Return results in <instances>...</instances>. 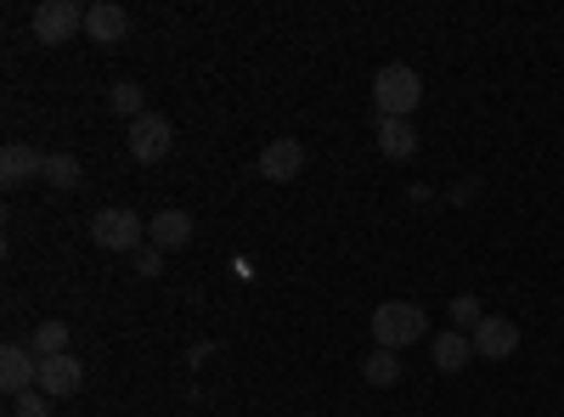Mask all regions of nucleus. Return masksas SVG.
I'll use <instances>...</instances> for the list:
<instances>
[{
  "label": "nucleus",
  "instance_id": "f8f14e48",
  "mask_svg": "<svg viewBox=\"0 0 564 417\" xmlns=\"http://www.w3.org/2000/svg\"><path fill=\"white\" fill-rule=\"evenodd\" d=\"M45 169V153L23 147V142H7V153H0V187H23V180H34Z\"/></svg>",
  "mask_w": 564,
  "mask_h": 417
},
{
  "label": "nucleus",
  "instance_id": "9b49d317",
  "mask_svg": "<svg viewBox=\"0 0 564 417\" xmlns=\"http://www.w3.org/2000/svg\"><path fill=\"white\" fill-rule=\"evenodd\" d=\"M148 243H153L159 254L186 249V243H193V215H186V209H159V215L148 220Z\"/></svg>",
  "mask_w": 564,
  "mask_h": 417
},
{
  "label": "nucleus",
  "instance_id": "9d476101",
  "mask_svg": "<svg viewBox=\"0 0 564 417\" xmlns=\"http://www.w3.org/2000/svg\"><path fill=\"white\" fill-rule=\"evenodd\" d=\"M85 384V361L68 350V355H52V361H40V384L34 389H45L52 400H63V395H74Z\"/></svg>",
  "mask_w": 564,
  "mask_h": 417
},
{
  "label": "nucleus",
  "instance_id": "a211bd4d",
  "mask_svg": "<svg viewBox=\"0 0 564 417\" xmlns=\"http://www.w3.org/2000/svg\"><path fill=\"white\" fill-rule=\"evenodd\" d=\"M446 316H452V328H457V333H475L480 321H486V310H480V299H475V294H457Z\"/></svg>",
  "mask_w": 564,
  "mask_h": 417
},
{
  "label": "nucleus",
  "instance_id": "f03ea898",
  "mask_svg": "<svg viewBox=\"0 0 564 417\" xmlns=\"http://www.w3.org/2000/svg\"><path fill=\"white\" fill-rule=\"evenodd\" d=\"M372 102H379V119H412V108L423 102V79L406 63H390L372 74Z\"/></svg>",
  "mask_w": 564,
  "mask_h": 417
},
{
  "label": "nucleus",
  "instance_id": "412c9836",
  "mask_svg": "<svg viewBox=\"0 0 564 417\" xmlns=\"http://www.w3.org/2000/svg\"><path fill=\"white\" fill-rule=\"evenodd\" d=\"M164 271V254L148 243V249H135V276H159Z\"/></svg>",
  "mask_w": 564,
  "mask_h": 417
},
{
  "label": "nucleus",
  "instance_id": "39448f33",
  "mask_svg": "<svg viewBox=\"0 0 564 417\" xmlns=\"http://www.w3.org/2000/svg\"><path fill=\"white\" fill-rule=\"evenodd\" d=\"M124 147H130L135 164H159L175 147V124L164 113H141L135 124H124Z\"/></svg>",
  "mask_w": 564,
  "mask_h": 417
},
{
  "label": "nucleus",
  "instance_id": "0eeeda50",
  "mask_svg": "<svg viewBox=\"0 0 564 417\" xmlns=\"http://www.w3.org/2000/svg\"><path fill=\"white\" fill-rule=\"evenodd\" d=\"M34 384H40V355H34L29 344H7V350H0V389L18 400V395H29Z\"/></svg>",
  "mask_w": 564,
  "mask_h": 417
},
{
  "label": "nucleus",
  "instance_id": "dca6fc26",
  "mask_svg": "<svg viewBox=\"0 0 564 417\" xmlns=\"http://www.w3.org/2000/svg\"><path fill=\"white\" fill-rule=\"evenodd\" d=\"M361 378H367L372 389H390V384H401V355H395V350H372V355L361 361Z\"/></svg>",
  "mask_w": 564,
  "mask_h": 417
},
{
  "label": "nucleus",
  "instance_id": "4468645a",
  "mask_svg": "<svg viewBox=\"0 0 564 417\" xmlns=\"http://www.w3.org/2000/svg\"><path fill=\"white\" fill-rule=\"evenodd\" d=\"M379 153H384V158H412V153H417L412 119H379Z\"/></svg>",
  "mask_w": 564,
  "mask_h": 417
},
{
  "label": "nucleus",
  "instance_id": "1a4fd4ad",
  "mask_svg": "<svg viewBox=\"0 0 564 417\" xmlns=\"http://www.w3.org/2000/svg\"><path fill=\"white\" fill-rule=\"evenodd\" d=\"M130 34V12L113 7V0H97V7H85V40L90 45H119Z\"/></svg>",
  "mask_w": 564,
  "mask_h": 417
},
{
  "label": "nucleus",
  "instance_id": "2eb2a0df",
  "mask_svg": "<svg viewBox=\"0 0 564 417\" xmlns=\"http://www.w3.org/2000/svg\"><path fill=\"white\" fill-rule=\"evenodd\" d=\"M40 180L52 193H74L79 180H85V169H79V158L74 153H45V169H40Z\"/></svg>",
  "mask_w": 564,
  "mask_h": 417
},
{
  "label": "nucleus",
  "instance_id": "aec40b11",
  "mask_svg": "<svg viewBox=\"0 0 564 417\" xmlns=\"http://www.w3.org/2000/svg\"><path fill=\"white\" fill-rule=\"evenodd\" d=\"M12 417H52V395H45V389L18 395V400H12Z\"/></svg>",
  "mask_w": 564,
  "mask_h": 417
},
{
  "label": "nucleus",
  "instance_id": "f257e3e1",
  "mask_svg": "<svg viewBox=\"0 0 564 417\" xmlns=\"http://www.w3.org/2000/svg\"><path fill=\"white\" fill-rule=\"evenodd\" d=\"M423 333H430V316H423V305H412V299H390V305L372 310V339H379V350H395L401 355Z\"/></svg>",
  "mask_w": 564,
  "mask_h": 417
},
{
  "label": "nucleus",
  "instance_id": "20e7f679",
  "mask_svg": "<svg viewBox=\"0 0 564 417\" xmlns=\"http://www.w3.org/2000/svg\"><path fill=\"white\" fill-rule=\"evenodd\" d=\"M29 29L40 45H68L74 34H85V12H79V0H40Z\"/></svg>",
  "mask_w": 564,
  "mask_h": 417
},
{
  "label": "nucleus",
  "instance_id": "423d86ee",
  "mask_svg": "<svg viewBox=\"0 0 564 417\" xmlns=\"http://www.w3.org/2000/svg\"><path fill=\"white\" fill-rule=\"evenodd\" d=\"M260 180H300V169H305V142H294V135H276V142H265L260 147Z\"/></svg>",
  "mask_w": 564,
  "mask_h": 417
},
{
  "label": "nucleus",
  "instance_id": "ddd939ff",
  "mask_svg": "<svg viewBox=\"0 0 564 417\" xmlns=\"http://www.w3.org/2000/svg\"><path fill=\"white\" fill-rule=\"evenodd\" d=\"M468 361H475V339L457 333V328H446V333L435 339V373H463Z\"/></svg>",
  "mask_w": 564,
  "mask_h": 417
},
{
  "label": "nucleus",
  "instance_id": "6ab92c4d",
  "mask_svg": "<svg viewBox=\"0 0 564 417\" xmlns=\"http://www.w3.org/2000/svg\"><path fill=\"white\" fill-rule=\"evenodd\" d=\"M108 102H113V113H119V119H130V124H135L141 113H148V108H141V85H130V79H119V85L108 90Z\"/></svg>",
  "mask_w": 564,
  "mask_h": 417
},
{
  "label": "nucleus",
  "instance_id": "7ed1b4c3",
  "mask_svg": "<svg viewBox=\"0 0 564 417\" xmlns=\"http://www.w3.org/2000/svg\"><path fill=\"white\" fill-rule=\"evenodd\" d=\"M141 238H148V220L135 209H97L90 215V243L108 249V254H135Z\"/></svg>",
  "mask_w": 564,
  "mask_h": 417
},
{
  "label": "nucleus",
  "instance_id": "f3484780",
  "mask_svg": "<svg viewBox=\"0 0 564 417\" xmlns=\"http://www.w3.org/2000/svg\"><path fill=\"white\" fill-rule=\"evenodd\" d=\"M40 361H52V355H68V321H40V328H34V344H29Z\"/></svg>",
  "mask_w": 564,
  "mask_h": 417
},
{
  "label": "nucleus",
  "instance_id": "6e6552de",
  "mask_svg": "<svg viewBox=\"0 0 564 417\" xmlns=\"http://www.w3.org/2000/svg\"><path fill=\"white\" fill-rule=\"evenodd\" d=\"M468 339H475V355H480V361H508L513 350H520V321H508V316H486Z\"/></svg>",
  "mask_w": 564,
  "mask_h": 417
}]
</instances>
